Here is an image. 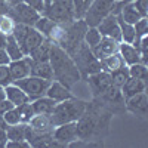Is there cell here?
Masks as SVG:
<instances>
[{"instance_id": "1", "label": "cell", "mask_w": 148, "mask_h": 148, "mask_svg": "<svg viewBox=\"0 0 148 148\" xmlns=\"http://www.w3.org/2000/svg\"><path fill=\"white\" fill-rule=\"evenodd\" d=\"M49 62H51V67L53 71V80L62 83L68 89H71L74 84L80 82L82 79L80 71L77 70L73 58L56 43L52 45Z\"/></svg>"}, {"instance_id": "2", "label": "cell", "mask_w": 148, "mask_h": 148, "mask_svg": "<svg viewBox=\"0 0 148 148\" xmlns=\"http://www.w3.org/2000/svg\"><path fill=\"white\" fill-rule=\"evenodd\" d=\"M86 108H88V102L73 96L62 102H56L53 111L49 116H51L52 125L59 126V125H64V123L77 121L83 116Z\"/></svg>"}, {"instance_id": "3", "label": "cell", "mask_w": 148, "mask_h": 148, "mask_svg": "<svg viewBox=\"0 0 148 148\" xmlns=\"http://www.w3.org/2000/svg\"><path fill=\"white\" fill-rule=\"evenodd\" d=\"M70 56L73 58L74 64H76L77 70L80 71V76L82 77H88L89 74H93L96 71H101L102 70V64L101 61L98 59L92 51L90 47L86 45L84 42H82L74 51L70 53Z\"/></svg>"}, {"instance_id": "4", "label": "cell", "mask_w": 148, "mask_h": 148, "mask_svg": "<svg viewBox=\"0 0 148 148\" xmlns=\"http://www.w3.org/2000/svg\"><path fill=\"white\" fill-rule=\"evenodd\" d=\"M62 25H64V31L56 45L61 46L70 55L83 42V37H84L86 30H88V25H86V22L83 19H74L68 24H62Z\"/></svg>"}, {"instance_id": "5", "label": "cell", "mask_w": 148, "mask_h": 148, "mask_svg": "<svg viewBox=\"0 0 148 148\" xmlns=\"http://www.w3.org/2000/svg\"><path fill=\"white\" fill-rule=\"evenodd\" d=\"M45 16L56 24H68L76 19L73 0H45Z\"/></svg>"}, {"instance_id": "6", "label": "cell", "mask_w": 148, "mask_h": 148, "mask_svg": "<svg viewBox=\"0 0 148 148\" xmlns=\"http://www.w3.org/2000/svg\"><path fill=\"white\" fill-rule=\"evenodd\" d=\"M12 36L21 46L24 55H28L34 47H37L45 40V36L42 33H39L34 27L25 25V24H15L14 30H12Z\"/></svg>"}, {"instance_id": "7", "label": "cell", "mask_w": 148, "mask_h": 148, "mask_svg": "<svg viewBox=\"0 0 148 148\" xmlns=\"http://www.w3.org/2000/svg\"><path fill=\"white\" fill-rule=\"evenodd\" d=\"M116 0H92L88 10L83 15V21L88 27H96L107 15L111 14Z\"/></svg>"}, {"instance_id": "8", "label": "cell", "mask_w": 148, "mask_h": 148, "mask_svg": "<svg viewBox=\"0 0 148 148\" xmlns=\"http://www.w3.org/2000/svg\"><path fill=\"white\" fill-rule=\"evenodd\" d=\"M14 83L16 86L25 92V95L30 98V101L36 99V98H40L46 93V89L51 80H45V79H40V77H36V76H27L24 79H19V80H14Z\"/></svg>"}, {"instance_id": "9", "label": "cell", "mask_w": 148, "mask_h": 148, "mask_svg": "<svg viewBox=\"0 0 148 148\" xmlns=\"http://www.w3.org/2000/svg\"><path fill=\"white\" fill-rule=\"evenodd\" d=\"M8 15L16 24H25V25H30V27H33L36 24V21L40 16L39 12L34 10L33 8H30L28 5H25L24 2L12 5L9 12H8Z\"/></svg>"}, {"instance_id": "10", "label": "cell", "mask_w": 148, "mask_h": 148, "mask_svg": "<svg viewBox=\"0 0 148 148\" xmlns=\"http://www.w3.org/2000/svg\"><path fill=\"white\" fill-rule=\"evenodd\" d=\"M52 138L58 147H68L70 144L79 141L76 121H70V123L55 126L52 130Z\"/></svg>"}, {"instance_id": "11", "label": "cell", "mask_w": 148, "mask_h": 148, "mask_svg": "<svg viewBox=\"0 0 148 148\" xmlns=\"http://www.w3.org/2000/svg\"><path fill=\"white\" fill-rule=\"evenodd\" d=\"M86 82H88L93 96L98 98L111 86V76H110L108 71L101 70V71H96L93 74H89V76L86 77Z\"/></svg>"}, {"instance_id": "12", "label": "cell", "mask_w": 148, "mask_h": 148, "mask_svg": "<svg viewBox=\"0 0 148 148\" xmlns=\"http://www.w3.org/2000/svg\"><path fill=\"white\" fill-rule=\"evenodd\" d=\"M125 108L133 116L145 119L148 116V96L145 92H139L130 98H126L125 101Z\"/></svg>"}, {"instance_id": "13", "label": "cell", "mask_w": 148, "mask_h": 148, "mask_svg": "<svg viewBox=\"0 0 148 148\" xmlns=\"http://www.w3.org/2000/svg\"><path fill=\"white\" fill-rule=\"evenodd\" d=\"M98 31L101 33L104 37H111L117 42H121V34H120V25H119V19L117 15L110 14L107 15L99 24L96 25Z\"/></svg>"}, {"instance_id": "14", "label": "cell", "mask_w": 148, "mask_h": 148, "mask_svg": "<svg viewBox=\"0 0 148 148\" xmlns=\"http://www.w3.org/2000/svg\"><path fill=\"white\" fill-rule=\"evenodd\" d=\"M31 64H33V61H31V58L28 55H25L21 59H16V61H10V62L8 64V67H9V73H10L12 82L30 76Z\"/></svg>"}, {"instance_id": "15", "label": "cell", "mask_w": 148, "mask_h": 148, "mask_svg": "<svg viewBox=\"0 0 148 148\" xmlns=\"http://www.w3.org/2000/svg\"><path fill=\"white\" fill-rule=\"evenodd\" d=\"M119 45H120V42L111 39V37H104V36H102L101 40H99V43H98L95 47H92L90 51H92V53H93L98 59L101 61V59H104V58H107V56H110V55L119 52Z\"/></svg>"}, {"instance_id": "16", "label": "cell", "mask_w": 148, "mask_h": 148, "mask_svg": "<svg viewBox=\"0 0 148 148\" xmlns=\"http://www.w3.org/2000/svg\"><path fill=\"white\" fill-rule=\"evenodd\" d=\"M47 98L53 99L55 102H62L65 99H70L73 98V93H71V89H68L67 86H64L62 83H59L56 80H52L49 83L47 89H46V93H45Z\"/></svg>"}, {"instance_id": "17", "label": "cell", "mask_w": 148, "mask_h": 148, "mask_svg": "<svg viewBox=\"0 0 148 148\" xmlns=\"http://www.w3.org/2000/svg\"><path fill=\"white\" fill-rule=\"evenodd\" d=\"M27 125L39 133H52V130L55 127L52 125V120H51L49 114H34Z\"/></svg>"}, {"instance_id": "18", "label": "cell", "mask_w": 148, "mask_h": 148, "mask_svg": "<svg viewBox=\"0 0 148 148\" xmlns=\"http://www.w3.org/2000/svg\"><path fill=\"white\" fill-rule=\"evenodd\" d=\"M5 96H6V99L9 102L14 104V107L30 102V98L25 95V92H24L19 86H16L14 82L9 83L8 86H5Z\"/></svg>"}, {"instance_id": "19", "label": "cell", "mask_w": 148, "mask_h": 148, "mask_svg": "<svg viewBox=\"0 0 148 148\" xmlns=\"http://www.w3.org/2000/svg\"><path fill=\"white\" fill-rule=\"evenodd\" d=\"M119 53L123 58V61H125L126 65H132V64L141 62V53L138 51V47H135L132 43L120 42V45H119Z\"/></svg>"}, {"instance_id": "20", "label": "cell", "mask_w": 148, "mask_h": 148, "mask_svg": "<svg viewBox=\"0 0 148 148\" xmlns=\"http://www.w3.org/2000/svg\"><path fill=\"white\" fill-rule=\"evenodd\" d=\"M120 92H121V95H123L125 99L139 93V92H145V82L129 76V79L123 83V86L120 88Z\"/></svg>"}, {"instance_id": "21", "label": "cell", "mask_w": 148, "mask_h": 148, "mask_svg": "<svg viewBox=\"0 0 148 148\" xmlns=\"http://www.w3.org/2000/svg\"><path fill=\"white\" fill-rule=\"evenodd\" d=\"M53 42L45 39L37 47H34L33 51L28 53V56L31 58L33 62H43V61H49V56H51V49H52Z\"/></svg>"}, {"instance_id": "22", "label": "cell", "mask_w": 148, "mask_h": 148, "mask_svg": "<svg viewBox=\"0 0 148 148\" xmlns=\"http://www.w3.org/2000/svg\"><path fill=\"white\" fill-rule=\"evenodd\" d=\"M31 105L34 110V114H51L56 105V102L53 99H51V98H47L46 95H43L40 98L33 99Z\"/></svg>"}, {"instance_id": "23", "label": "cell", "mask_w": 148, "mask_h": 148, "mask_svg": "<svg viewBox=\"0 0 148 148\" xmlns=\"http://www.w3.org/2000/svg\"><path fill=\"white\" fill-rule=\"evenodd\" d=\"M31 76L36 77H40L45 80H53V71L51 67V62L49 61H43V62H33L31 64V71H30Z\"/></svg>"}, {"instance_id": "24", "label": "cell", "mask_w": 148, "mask_h": 148, "mask_svg": "<svg viewBox=\"0 0 148 148\" xmlns=\"http://www.w3.org/2000/svg\"><path fill=\"white\" fill-rule=\"evenodd\" d=\"M119 16H120L123 21H125V22L132 24V25H133V24L136 22L138 19H141V18H142V15L136 10V8L133 6V3H132V2H129V3H126V5H123V6H121Z\"/></svg>"}, {"instance_id": "25", "label": "cell", "mask_w": 148, "mask_h": 148, "mask_svg": "<svg viewBox=\"0 0 148 148\" xmlns=\"http://www.w3.org/2000/svg\"><path fill=\"white\" fill-rule=\"evenodd\" d=\"M5 51L9 56L10 61H16V59H21L24 58L25 55H24V52L21 51V46L18 45V42L14 39V36L9 34L6 36V46H5Z\"/></svg>"}, {"instance_id": "26", "label": "cell", "mask_w": 148, "mask_h": 148, "mask_svg": "<svg viewBox=\"0 0 148 148\" xmlns=\"http://www.w3.org/2000/svg\"><path fill=\"white\" fill-rule=\"evenodd\" d=\"M55 25H56V22H53L51 18H47L45 15H40L33 27L39 33H42L45 36V39H49L51 34H52V31H53V28H55Z\"/></svg>"}, {"instance_id": "27", "label": "cell", "mask_w": 148, "mask_h": 148, "mask_svg": "<svg viewBox=\"0 0 148 148\" xmlns=\"http://www.w3.org/2000/svg\"><path fill=\"white\" fill-rule=\"evenodd\" d=\"M25 125L27 123L8 125L6 126V138H8V141H24L25 139Z\"/></svg>"}, {"instance_id": "28", "label": "cell", "mask_w": 148, "mask_h": 148, "mask_svg": "<svg viewBox=\"0 0 148 148\" xmlns=\"http://www.w3.org/2000/svg\"><path fill=\"white\" fill-rule=\"evenodd\" d=\"M101 64H102V70H104V71H108V73L114 71V70H117V68H120V67H123V65H126L125 61H123V58L120 56L119 52H116V53H113V55H110V56L101 59Z\"/></svg>"}, {"instance_id": "29", "label": "cell", "mask_w": 148, "mask_h": 148, "mask_svg": "<svg viewBox=\"0 0 148 148\" xmlns=\"http://www.w3.org/2000/svg\"><path fill=\"white\" fill-rule=\"evenodd\" d=\"M117 19H119V25H120L121 42H125V43H133L135 39H136V33H135L133 25H132V24L125 22L119 15H117Z\"/></svg>"}, {"instance_id": "30", "label": "cell", "mask_w": 148, "mask_h": 148, "mask_svg": "<svg viewBox=\"0 0 148 148\" xmlns=\"http://www.w3.org/2000/svg\"><path fill=\"white\" fill-rule=\"evenodd\" d=\"M111 76V84L116 86V88H121L123 83L129 79V71H127V65H123L114 71L110 73Z\"/></svg>"}, {"instance_id": "31", "label": "cell", "mask_w": 148, "mask_h": 148, "mask_svg": "<svg viewBox=\"0 0 148 148\" xmlns=\"http://www.w3.org/2000/svg\"><path fill=\"white\" fill-rule=\"evenodd\" d=\"M101 37L102 36H101L99 31H98L96 27H88V30H86V33H84V37H83V42L92 49V47H95L98 43H99Z\"/></svg>"}, {"instance_id": "32", "label": "cell", "mask_w": 148, "mask_h": 148, "mask_svg": "<svg viewBox=\"0 0 148 148\" xmlns=\"http://www.w3.org/2000/svg\"><path fill=\"white\" fill-rule=\"evenodd\" d=\"M127 71H129V76L135 77V79H139V80H147L148 76V71H147V65L142 62H136V64H132L127 65Z\"/></svg>"}, {"instance_id": "33", "label": "cell", "mask_w": 148, "mask_h": 148, "mask_svg": "<svg viewBox=\"0 0 148 148\" xmlns=\"http://www.w3.org/2000/svg\"><path fill=\"white\" fill-rule=\"evenodd\" d=\"M2 117H3L6 125H18V123H22L21 121V116H19V111H18L16 107H12L8 111H5V113L2 114Z\"/></svg>"}, {"instance_id": "34", "label": "cell", "mask_w": 148, "mask_h": 148, "mask_svg": "<svg viewBox=\"0 0 148 148\" xmlns=\"http://www.w3.org/2000/svg\"><path fill=\"white\" fill-rule=\"evenodd\" d=\"M16 108L19 111V116H21V121L22 123H28L31 120V117L34 116V110H33L31 101L30 102H25V104H21Z\"/></svg>"}, {"instance_id": "35", "label": "cell", "mask_w": 148, "mask_h": 148, "mask_svg": "<svg viewBox=\"0 0 148 148\" xmlns=\"http://www.w3.org/2000/svg\"><path fill=\"white\" fill-rule=\"evenodd\" d=\"M15 24L16 22L12 19L8 14L6 15H2V16H0V33H3L5 36L12 34V30H14Z\"/></svg>"}, {"instance_id": "36", "label": "cell", "mask_w": 148, "mask_h": 148, "mask_svg": "<svg viewBox=\"0 0 148 148\" xmlns=\"http://www.w3.org/2000/svg\"><path fill=\"white\" fill-rule=\"evenodd\" d=\"M92 0H73L74 5V12H76V19H83L84 12L88 10Z\"/></svg>"}, {"instance_id": "37", "label": "cell", "mask_w": 148, "mask_h": 148, "mask_svg": "<svg viewBox=\"0 0 148 148\" xmlns=\"http://www.w3.org/2000/svg\"><path fill=\"white\" fill-rule=\"evenodd\" d=\"M133 28H135V33H136V39H139V37H142V36H147V33H148V19H147V16H142L141 19H138L133 24Z\"/></svg>"}, {"instance_id": "38", "label": "cell", "mask_w": 148, "mask_h": 148, "mask_svg": "<svg viewBox=\"0 0 148 148\" xmlns=\"http://www.w3.org/2000/svg\"><path fill=\"white\" fill-rule=\"evenodd\" d=\"M9 83H12L9 67L8 65H0V86H8Z\"/></svg>"}, {"instance_id": "39", "label": "cell", "mask_w": 148, "mask_h": 148, "mask_svg": "<svg viewBox=\"0 0 148 148\" xmlns=\"http://www.w3.org/2000/svg\"><path fill=\"white\" fill-rule=\"evenodd\" d=\"M24 3L28 5L30 8H33L34 10H37L40 15L45 10V0H24Z\"/></svg>"}, {"instance_id": "40", "label": "cell", "mask_w": 148, "mask_h": 148, "mask_svg": "<svg viewBox=\"0 0 148 148\" xmlns=\"http://www.w3.org/2000/svg\"><path fill=\"white\" fill-rule=\"evenodd\" d=\"M132 3L142 16H147V14H148V0H133Z\"/></svg>"}, {"instance_id": "41", "label": "cell", "mask_w": 148, "mask_h": 148, "mask_svg": "<svg viewBox=\"0 0 148 148\" xmlns=\"http://www.w3.org/2000/svg\"><path fill=\"white\" fill-rule=\"evenodd\" d=\"M5 147L8 148H28L30 144L24 139V141H6Z\"/></svg>"}, {"instance_id": "42", "label": "cell", "mask_w": 148, "mask_h": 148, "mask_svg": "<svg viewBox=\"0 0 148 148\" xmlns=\"http://www.w3.org/2000/svg\"><path fill=\"white\" fill-rule=\"evenodd\" d=\"M14 107V104L12 102H9L6 98H3V99H0V114H3L5 111H8L9 108H12Z\"/></svg>"}, {"instance_id": "43", "label": "cell", "mask_w": 148, "mask_h": 148, "mask_svg": "<svg viewBox=\"0 0 148 148\" xmlns=\"http://www.w3.org/2000/svg\"><path fill=\"white\" fill-rule=\"evenodd\" d=\"M10 9V3L8 0H0V16L2 15H6Z\"/></svg>"}, {"instance_id": "44", "label": "cell", "mask_w": 148, "mask_h": 148, "mask_svg": "<svg viewBox=\"0 0 148 148\" xmlns=\"http://www.w3.org/2000/svg\"><path fill=\"white\" fill-rule=\"evenodd\" d=\"M9 62H10V59H9L6 51L5 49H0V65H8Z\"/></svg>"}, {"instance_id": "45", "label": "cell", "mask_w": 148, "mask_h": 148, "mask_svg": "<svg viewBox=\"0 0 148 148\" xmlns=\"http://www.w3.org/2000/svg\"><path fill=\"white\" fill-rule=\"evenodd\" d=\"M8 138H6V127H0V147H5Z\"/></svg>"}, {"instance_id": "46", "label": "cell", "mask_w": 148, "mask_h": 148, "mask_svg": "<svg viewBox=\"0 0 148 148\" xmlns=\"http://www.w3.org/2000/svg\"><path fill=\"white\" fill-rule=\"evenodd\" d=\"M5 46H6V36L0 33V49H5Z\"/></svg>"}, {"instance_id": "47", "label": "cell", "mask_w": 148, "mask_h": 148, "mask_svg": "<svg viewBox=\"0 0 148 148\" xmlns=\"http://www.w3.org/2000/svg\"><path fill=\"white\" fill-rule=\"evenodd\" d=\"M3 98H6L5 96V86H0V99H3Z\"/></svg>"}, {"instance_id": "48", "label": "cell", "mask_w": 148, "mask_h": 148, "mask_svg": "<svg viewBox=\"0 0 148 148\" xmlns=\"http://www.w3.org/2000/svg\"><path fill=\"white\" fill-rule=\"evenodd\" d=\"M8 125L5 123V120H3V117H2V114H0V127H6Z\"/></svg>"}, {"instance_id": "49", "label": "cell", "mask_w": 148, "mask_h": 148, "mask_svg": "<svg viewBox=\"0 0 148 148\" xmlns=\"http://www.w3.org/2000/svg\"><path fill=\"white\" fill-rule=\"evenodd\" d=\"M8 2H9V3H10V6H12V5H16V3L24 2V0H8Z\"/></svg>"}]
</instances>
